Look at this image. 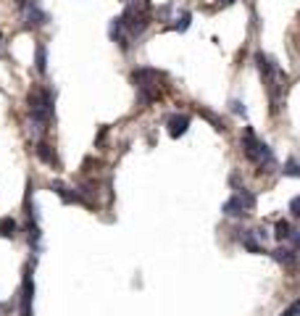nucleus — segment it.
I'll return each instance as SVG.
<instances>
[{"label": "nucleus", "mask_w": 300, "mask_h": 316, "mask_svg": "<svg viewBox=\"0 0 300 316\" xmlns=\"http://www.w3.org/2000/svg\"><path fill=\"white\" fill-rule=\"evenodd\" d=\"M242 150H245L248 161H253V163L258 166V171H271V169L276 166L274 150H271L266 143H261V140L253 135L250 127L245 130V135H242Z\"/></svg>", "instance_id": "2"}, {"label": "nucleus", "mask_w": 300, "mask_h": 316, "mask_svg": "<svg viewBox=\"0 0 300 316\" xmlns=\"http://www.w3.org/2000/svg\"><path fill=\"white\" fill-rule=\"evenodd\" d=\"M34 66H37V72L45 74L48 72V50H45V45H37V55H34Z\"/></svg>", "instance_id": "15"}, {"label": "nucleus", "mask_w": 300, "mask_h": 316, "mask_svg": "<svg viewBox=\"0 0 300 316\" xmlns=\"http://www.w3.org/2000/svg\"><path fill=\"white\" fill-rule=\"evenodd\" d=\"M282 174L284 177H295V179H300V161H295V158H290L284 163V169H282Z\"/></svg>", "instance_id": "17"}, {"label": "nucleus", "mask_w": 300, "mask_h": 316, "mask_svg": "<svg viewBox=\"0 0 300 316\" xmlns=\"http://www.w3.org/2000/svg\"><path fill=\"white\" fill-rule=\"evenodd\" d=\"M240 242H242V248L250 250V253H266V250H263V245L256 240V232H253V229H242Z\"/></svg>", "instance_id": "11"}, {"label": "nucleus", "mask_w": 300, "mask_h": 316, "mask_svg": "<svg viewBox=\"0 0 300 316\" xmlns=\"http://www.w3.org/2000/svg\"><path fill=\"white\" fill-rule=\"evenodd\" d=\"M32 300H34V279H32V264H27L24 269V277H21V308L19 316H32Z\"/></svg>", "instance_id": "4"}, {"label": "nucleus", "mask_w": 300, "mask_h": 316, "mask_svg": "<svg viewBox=\"0 0 300 316\" xmlns=\"http://www.w3.org/2000/svg\"><path fill=\"white\" fill-rule=\"evenodd\" d=\"M271 259L276 261V264H284V266H292L295 261H297V256H300V250L297 248H290V245H279L276 250H271L269 253Z\"/></svg>", "instance_id": "7"}, {"label": "nucleus", "mask_w": 300, "mask_h": 316, "mask_svg": "<svg viewBox=\"0 0 300 316\" xmlns=\"http://www.w3.org/2000/svg\"><path fill=\"white\" fill-rule=\"evenodd\" d=\"M37 158H40V161H45V163H50V166L55 163V156H53L50 145H45V143H40V145H37Z\"/></svg>", "instance_id": "16"}, {"label": "nucleus", "mask_w": 300, "mask_h": 316, "mask_svg": "<svg viewBox=\"0 0 300 316\" xmlns=\"http://www.w3.org/2000/svg\"><path fill=\"white\" fill-rule=\"evenodd\" d=\"M50 190L58 195L63 203H68V206H71V203H87V201H85V195H79L77 190H71V187L63 184V182H50Z\"/></svg>", "instance_id": "6"}, {"label": "nucleus", "mask_w": 300, "mask_h": 316, "mask_svg": "<svg viewBox=\"0 0 300 316\" xmlns=\"http://www.w3.org/2000/svg\"><path fill=\"white\" fill-rule=\"evenodd\" d=\"M279 316H300V300H295L292 306H287V308H284Z\"/></svg>", "instance_id": "19"}, {"label": "nucleus", "mask_w": 300, "mask_h": 316, "mask_svg": "<svg viewBox=\"0 0 300 316\" xmlns=\"http://www.w3.org/2000/svg\"><path fill=\"white\" fill-rule=\"evenodd\" d=\"M126 3H129V0H126Z\"/></svg>", "instance_id": "24"}, {"label": "nucleus", "mask_w": 300, "mask_h": 316, "mask_svg": "<svg viewBox=\"0 0 300 316\" xmlns=\"http://www.w3.org/2000/svg\"><path fill=\"white\" fill-rule=\"evenodd\" d=\"M0 55H3V34H0Z\"/></svg>", "instance_id": "23"}, {"label": "nucleus", "mask_w": 300, "mask_h": 316, "mask_svg": "<svg viewBox=\"0 0 300 316\" xmlns=\"http://www.w3.org/2000/svg\"><path fill=\"white\" fill-rule=\"evenodd\" d=\"M290 214H292L295 219H300V195H295L292 201H290Z\"/></svg>", "instance_id": "20"}, {"label": "nucleus", "mask_w": 300, "mask_h": 316, "mask_svg": "<svg viewBox=\"0 0 300 316\" xmlns=\"http://www.w3.org/2000/svg\"><path fill=\"white\" fill-rule=\"evenodd\" d=\"M229 105H232V113H240V116L248 113V111H245V103H242V100H232Z\"/></svg>", "instance_id": "21"}, {"label": "nucleus", "mask_w": 300, "mask_h": 316, "mask_svg": "<svg viewBox=\"0 0 300 316\" xmlns=\"http://www.w3.org/2000/svg\"><path fill=\"white\" fill-rule=\"evenodd\" d=\"M119 19H121V24H124L126 37H140V34L147 29V24H150L147 6H132V3H129Z\"/></svg>", "instance_id": "3"}, {"label": "nucleus", "mask_w": 300, "mask_h": 316, "mask_svg": "<svg viewBox=\"0 0 300 316\" xmlns=\"http://www.w3.org/2000/svg\"><path fill=\"white\" fill-rule=\"evenodd\" d=\"M235 0H218V6H232Z\"/></svg>", "instance_id": "22"}, {"label": "nucleus", "mask_w": 300, "mask_h": 316, "mask_svg": "<svg viewBox=\"0 0 300 316\" xmlns=\"http://www.w3.org/2000/svg\"><path fill=\"white\" fill-rule=\"evenodd\" d=\"M290 235H292V224L287 219H279L276 221V229H274V237L279 242H284V240H290Z\"/></svg>", "instance_id": "14"}, {"label": "nucleus", "mask_w": 300, "mask_h": 316, "mask_svg": "<svg viewBox=\"0 0 300 316\" xmlns=\"http://www.w3.org/2000/svg\"><path fill=\"white\" fill-rule=\"evenodd\" d=\"M21 16H24V29H34L48 24V14L37 6V0H29V3L21 8Z\"/></svg>", "instance_id": "5"}, {"label": "nucleus", "mask_w": 300, "mask_h": 316, "mask_svg": "<svg viewBox=\"0 0 300 316\" xmlns=\"http://www.w3.org/2000/svg\"><path fill=\"white\" fill-rule=\"evenodd\" d=\"M50 119H53V92L48 87L32 90L29 92V124H32V132L40 135Z\"/></svg>", "instance_id": "1"}, {"label": "nucleus", "mask_w": 300, "mask_h": 316, "mask_svg": "<svg viewBox=\"0 0 300 316\" xmlns=\"http://www.w3.org/2000/svg\"><path fill=\"white\" fill-rule=\"evenodd\" d=\"M108 34H111V40H113V42H119V48H121V50H126V48H129V37H126V32H124L121 19H111Z\"/></svg>", "instance_id": "9"}, {"label": "nucleus", "mask_w": 300, "mask_h": 316, "mask_svg": "<svg viewBox=\"0 0 300 316\" xmlns=\"http://www.w3.org/2000/svg\"><path fill=\"white\" fill-rule=\"evenodd\" d=\"M16 232H19V224L11 216L6 219H0V237H8V240H14L16 237Z\"/></svg>", "instance_id": "13"}, {"label": "nucleus", "mask_w": 300, "mask_h": 316, "mask_svg": "<svg viewBox=\"0 0 300 316\" xmlns=\"http://www.w3.org/2000/svg\"><path fill=\"white\" fill-rule=\"evenodd\" d=\"M221 214H224V216H232V219H242V216L248 214V211L242 208V203H240L237 198L232 195L229 201H224V206H221Z\"/></svg>", "instance_id": "12"}, {"label": "nucleus", "mask_w": 300, "mask_h": 316, "mask_svg": "<svg viewBox=\"0 0 300 316\" xmlns=\"http://www.w3.org/2000/svg\"><path fill=\"white\" fill-rule=\"evenodd\" d=\"M190 21H192V14H190V11H182V16L177 19L174 29H177V32H187V29H190Z\"/></svg>", "instance_id": "18"}, {"label": "nucleus", "mask_w": 300, "mask_h": 316, "mask_svg": "<svg viewBox=\"0 0 300 316\" xmlns=\"http://www.w3.org/2000/svg\"><path fill=\"white\" fill-rule=\"evenodd\" d=\"M232 184L237 187L235 198H237V201L242 203V208H245V211H253V208H256V195H253L245 184H237V179H232Z\"/></svg>", "instance_id": "10"}, {"label": "nucleus", "mask_w": 300, "mask_h": 316, "mask_svg": "<svg viewBox=\"0 0 300 316\" xmlns=\"http://www.w3.org/2000/svg\"><path fill=\"white\" fill-rule=\"evenodd\" d=\"M166 130H169V137H174V140L182 137L184 132L190 130V116H184V113H182V116H179V113L171 116V119L166 121Z\"/></svg>", "instance_id": "8"}]
</instances>
